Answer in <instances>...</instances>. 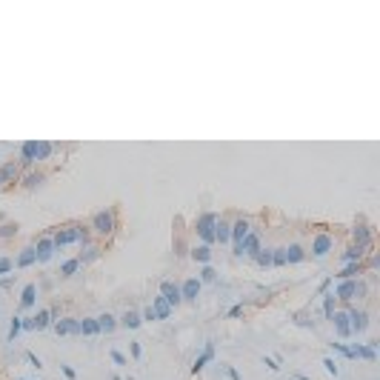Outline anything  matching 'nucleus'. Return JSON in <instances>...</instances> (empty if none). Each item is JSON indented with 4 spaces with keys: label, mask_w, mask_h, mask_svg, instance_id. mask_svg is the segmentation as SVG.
I'll list each match as a JSON object with an SVG mask.
<instances>
[{
    "label": "nucleus",
    "mask_w": 380,
    "mask_h": 380,
    "mask_svg": "<svg viewBox=\"0 0 380 380\" xmlns=\"http://www.w3.org/2000/svg\"><path fill=\"white\" fill-rule=\"evenodd\" d=\"M54 154V143L49 140H23L17 149V166H37L40 160H49Z\"/></svg>",
    "instance_id": "1"
},
{
    "label": "nucleus",
    "mask_w": 380,
    "mask_h": 380,
    "mask_svg": "<svg viewBox=\"0 0 380 380\" xmlns=\"http://www.w3.org/2000/svg\"><path fill=\"white\" fill-rule=\"evenodd\" d=\"M51 243L54 249H66V246H89L92 243V231L89 226H83V223H69V226H60V229L51 234Z\"/></svg>",
    "instance_id": "2"
},
{
    "label": "nucleus",
    "mask_w": 380,
    "mask_h": 380,
    "mask_svg": "<svg viewBox=\"0 0 380 380\" xmlns=\"http://www.w3.org/2000/svg\"><path fill=\"white\" fill-rule=\"evenodd\" d=\"M89 229L95 231V234H100V237H109V234L117 229V212H115V209H103V212H95L92 223H89Z\"/></svg>",
    "instance_id": "3"
},
{
    "label": "nucleus",
    "mask_w": 380,
    "mask_h": 380,
    "mask_svg": "<svg viewBox=\"0 0 380 380\" xmlns=\"http://www.w3.org/2000/svg\"><path fill=\"white\" fill-rule=\"evenodd\" d=\"M215 223H217L215 212H203V215H198V220H195V231H198L203 246H212V243H215Z\"/></svg>",
    "instance_id": "4"
},
{
    "label": "nucleus",
    "mask_w": 380,
    "mask_h": 380,
    "mask_svg": "<svg viewBox=\"0 0 380 380\" xmlns=\"http://www.w3.org/2000/svg\"><path fill=\"white\" fill-rule=\"evenodd\" d=\"M260 249H263V246H260V231L252 229L246 237H243V243H240V246H231V252H234L237 257H243V254H246V257H254Z\"/></svg>",
    "instance_id": "5"
},
{
    "label": "nucleus",
    "mask_w": 380,
    "mask_h": 380,
    "mask_svg": "<svg viewBox=\"0 0 380 380\" xmlns=\"http://www.w3.org/2000/svg\"><path fill=\"white\" fill-rule=\"evenodd\" d=\"M51 323H54L51 312L49 309H40V312L32 314V317H23V331H43V329H49Z\"/></svg>",
    "instance_id": "6"
},
{
    "label": "nucleus",
    "mask_w": 380,
    "mask_h": 380,
    "mask_svg": "<svg viewBox=\"0 0 380 380\" xmlns=\"http://www.w3.org/2000/svg\"><path fill=\"white\" fill-rule=\"evenodd\" d=\"M372 317L366 309H349V326H352V337H360L366 329H369Z\"/></svg>",
    "instance_id": "7"
},
{
    "label": "nucleus",
    "mask_w": 380,
    "mask_h": 380,
    "mask_svg": "<svg viewBox=\"0 0 380 380\" xmlns=\"http://www.w3.org/2000/svg\"><path fill=\"white\" fill-rule=\"evenodd\" d=\"M372 243H375V237H372V229L366 226V223H357L355 229H352V246L363 249L366 254L372 252Z\"/></svg>",
    "instance_id": "8"
},
{
    "label": "nucleus",
    "mask_w": 380,
    "mask_h": 380,
    "mask_svg": "<svg viewBox=\"0 0 380 380\" xmlns=\"http://www.w3.org/2000/svg\"><path fill=\"white\" fill-rule=\"evenodd\" d=\"M378 340H369V343H352V357L355 360H369V363H375L378 360Z\"/></svg>",
    "instance_id": "9"
},
{
    "label": "nucleus",
    "mask_w": 380,
    "mask_h": 380,
    "mask_svg": "<svg viewBox=\"0 0 380 380\" xmlns=\"http://www.w3.org/2000/svg\"><path fill=\"white\" fill-rule=\"evenodd\" d=\"M157 295H160V298L172 306V312H175V309L183 303V298H180V283H175V280H163V283H160V292H157Z\"/></svg>",
    "instance_id": "10"
},
{
    "label": "nucleus",
    "mask_w": 380,
    "mask_h": 380,
    "mask_svg": "<svg viewBox=\"0 0 380 380\" xmlns=\"http://www.w3.org/2000/svg\"><path fill=\"white\" fill-rule=\"evenodd\" d=\"M331 326H334V334H337L340 340L352 337V326H349V309H334V314H331Z\"/></svg>",
    "instance_id": "11"
},
{
    "label": "nucleus",
    "mask_w": 380,
    "mask_h": 380,
    "mask_svg": "<svg viewBox=\"0 0 380 380\" xmlns=\"http://www.w3.org/2000/svg\"><path fill=\"white\" fill-rule=\"evenodd\" d=\"M51 329L57 337H66V334H80V317H57L51 323Z\"/></svg>",
    "instance_id": "12"
},
{
    "label": "nucleus",
    "mask_w": 380,
    "mask_h": 380,
    "mask_svg": "<svg viewBox=\"0 0 380 380\" xmlns=\"http://www.w3.org/2000/svg\"><path fill=\"white\" fill-rule=\"evenodd\" d=\"M331 249H334V237H331L329 231H317L312 240V254L314 257H326Z\"/></svg>",
    "instance_id": "13"
},
{
    "label": "nucleus",
    "mask_w": 380,
    "mask_h": 380,
    "mask_svg": "<svg viewBox=\"0 0 380 380\" xmlns=\"http://www.w3.org/2000/svg\"><path fill=\"white\" fill-rule=\"evenodd\" d=\"M34 254H37V263H49L51 257H54V243H51V237H34Z\"/></svg>",
    "instance_id": "14"
},
{
    "label": "nucleus",
    "mask_w": 380,
    "mask_h": 380,
    "mask_svg": "<svg viewBox=\"0 0 380 380\" xmlns=\"http://www.w3.org/2000/svg\"><path fill=\"white\" fill-rule=\"evenodd\" d=\"M212 360H215V340H206V343H203V352H200L198 357H195V363H192V375H200Z\"/></svg>",
    "instance_id": "15"
},
{
    "label": "nucleus",
    "mask_w": 380,
    "mask_h": 380,
    "mask_svg": "<svg viewBox=\"0 0 380 380\" xmlns=\"http://www.w3.org/2000/svg\"><path fill=\"white\" fill-rule=\"evenodd\" d=\"M334 300H343V303H352V300L357 298V280H337L334 286Z\"/></svg>",
    "instance_id": "16"
},
{
    "label": "nucleus",
    "mask_w": 380,
    "mask_h": 380,
    "mask_svg": "<svg viewBox=\"0 0 380 380\" xmlns=\"http://www.w3.org/2000/svg\"><path fill=\"white\" fill-rule=\"evenodd\" d=\"M200 289H203V283H200L198 278H186V280L180 283V298H183V303H198Z\"/></svg>",
    "instance_id": "17"
},
{
    "label": "nucleus",
    "mask_w": 380,
    "mask_h": 380,
    "mask_svg": "<svg viewBox=\"0 0 380 380\" xmlns=\"http://www.w3.org/2000/svg\"><path fill=\"white\" fill-rule=\"evenodd\" d=\"M249 231H252V220H246V217H237V220L231 223V246H240V243H243V237H246Z\"/></svg>",
    "instance_id": "18"
},
{
    "label": "nucleus",
    "mask_w": 380,
    "mask_h": 380,
    "mask_svg": "<svg viewBox=\"0 0 380 380\" xmlns=\"http://www.w3.org/2000/svg\"><path fill=\"white\" fill-rule=\"evenodd\" d=\"M363 275H366V266H363V260H360V263H346L334 278H337V280H357V278H363Z\"/></svg>",
    "instance_id": "19"
},
{
    "label": "nucleus",
    "mask_w": 380,
    "mask_h": 380,
    "mask_svg": "<svg viewBox=\"0 0 380 380\" xmlns=\"http://www.w3.org/2000/svg\"><path fill=\"white\" fill-rule=\"evenodd\" d=\"M83 252L77 254V260H80V266H89L95 263V260H100V254H103V249L98 246V243H89V246H80Z\"/></svg>",
    "instance_id": "20"
},
{
    "label": "nucleus",
    "mask_w": 380,
    "mask_h": 380,
    "mask_svg": "<svg viewBox=\"0 0 380 380\" xmlns=\"http://www.w3.org/2000/svg\"><path fill=\"white\" fill-rule=\"evenodd\" d=\"M17 177H20V166L12 160V163H6V166H0V189L3 186H9V183H15Z\"/></svg>",
    "instance_id": "21"
},
{
    "label": "nucleus",
    "mask_w": 380,
    "mask_h": 380,
    "mask_svg": "<svg viewBox=\"0 0 380 380\" xmlns=\"http://www.w3.org/2000/svg\"><path fill=\"white\" fill-rule=\"evenodd\" d=\"M215 243H231V223H226L223 217H217V223H215Z\"/></svg>",
    "instance_id": "22"
},
{
    "label": "nucleus",
    "mask_w": 380,
    "mask_h": 380,
    "mask_svg": "<svg viewBox=\"0 0 380 380\" xmlns=\"http://www.w3.org/2000/svg\"><path fill=\"white\" fill-rule=\"evenodd\" d=\"M117 326H123V329H129V331L140 329V326H143V320H140V312L129 309V312L123 314V317H117Z\"/></svg>",
    "instance_id": "23"
},
{
    "label": "nucleus",
    "mask_w": 380,
    "mask_h": 380,
    "mask_svg": "<svg viewBox=\"0 0 380 380\" xmlns=\"http://www.w3.org/2000/svg\"><path fill=\"white\" fill-rule=\"evenodd\" d=\"M189 257L195 260V263H200V266H206V263H212V246H192L189 249Z\"/></svg>",
    "instance_id": "24"
},
{
    "label": "nucleus",
    "mask_w": 380,
    "mask_h": 380,
    "mask_svg": "<svg viewBox=\"0 0 380 380\" xmlns=\"http://www.w3.org/2000/svg\"><path fill=\"white\" fill-rule=\"evenodd\" d=\"M34 303H37V286L26 283L23 292H20V309H34Z\"/></svg>",
    "instance_id": "25"
},
{
    "label": "nucleus",
    "mask_w": 380,
    "mask_h": 380,
    "mask_svg": "<svg viewBox=\"0 0 380 380\" xmlns=\"http://www.w3.org/2000/svg\"><path fill=\"white\" fill-rule=\"evenodd\" d=\"M152 312H154L157 320H169V317H172V306H169L160 295H154V298H152Z\"/></svg>",
    "instance_id": "26"
},
{
    "label": "nucleus",
    "mask_w": 380,
    "mask_h": 380,
    "mask_svg": "<svg viewBox=\"0 0 380 380\" xmlns=\"http://www.w3.org/2000/svg\"><path fill=\"white\" fill-rule=\"evenodd\" d=\"M34 263H37L34 246H23V249H20V254H17L15 266H17V269H29V266H34Z\"/></svg>",
    "instance_id": "27"
},
{
    "label": "nucleus",
    "mask_w": 380,
    "mask_h": 380,
    "mask_svg": "<svg viewBox=\"0 0 380 380\" xmlns=\"http://www.w3.org/2000/svg\"><path fill=\"white\" fill-rule=\"evenodd\" d=\"M306 260V252L300 243H289L286 246V266H295V263H303Z\"/></svg>",
    "instance_id": "28"
},
{
    "label": "nucleus",
    "mask_w": 380,
    "mask_h": 380,
    "mask_svg": "<svg viewBox=\"0 0 380 380\" xmlns=\"http://www.w3.org/2000/svg\"><path fill=\"white\" fill-rule=\"evenodd\" d=\"M95 320H98L100 334H112V331L117 329V317H115V314H109V312H103L100 317H95Z\"/></svg>",
    "instance_id": "29"
},
{
    "label": "nucleus",
    "mask_w": 380,
    "mask_h": 380,
    "mask_svg": "<svg viewBox=\"0 0 380 380\" xmlns=\"http://www.w3.org/2000/svg\"><path fill=\"white\" fill-rule=\"evenodd\" d=\"M46 180V175H43V172H26V175H20V186H23V189H34V186H40V183Z\"/></svg>",
    "instance_id": "30"
},
{
    "label": "nucleus",
    "mask_w": 380,
    "mask_h": 380,
    "mask_svg": "<svg viewBox=\"0 0 380 380\" xmlns=\"http://www.w3.org/2000/svg\"><path fill=\"white\" fill-rule=\"evenodd\" d=\"M340 260H343V266L346 263H360V260H366V252L357 246H346V252L340 254Z\"/></svg>",
    "instance_id": "31"
},
{
    "label": "nucleus",
    "mask_w": 380,
    "mask_h": 380,
    "mask_svg": "<svg viewBox=\"0 0 380 380\" xmlns=\"http://www.w3.org/2000/svg\"><path fill=\"white\" fill-rule=\"evenodd\" d=\"M80 334H83V337H98V334H100L98 320H95V317H83V320H80Z\"/></svg>",
    "instance_id": "32"
},
{
    "label": "nucleus",
    "mask_w": 380,
    "mask_h": 380,
    "mask_svg": "<svg viewBox=\"0 0 380 380\" xmlns=\"http://www.w3.org/2000/svg\"><path fill=\"white\" fill-rule=\"evenodd\" d=\"M80 272V260L77 257H72V260H66V263L60 266V278H72V275H77Z\"/></svg>",
    "instance_id": "33"
},
{
    "label": "nucleus",
    "mask_w": 380,
    "mask_h": 380,
    "mask_svg": "<svg viewBox=\"0 0 380 380\" xmlns=\"http://www.w3.org/2000/svg\"><path fill=\"white\" fill-rule=\"evenodd\" d=\"M20 226H17L15 220H9V223H0V240H9V237H15Z\"/></svg>",
    "instance_id": "34"
},
{
    "label": "nucleus",
    "mask_w": 380,
    "mask_h": 380,
    "mask_svg": "<svg viewBox=\"0 0 380 380\" xmlns=\"http://www.w3.org/2000/svg\"><path fill=\"white\" fill-rule=\"evenodd\" d=\"M254 263L260 266V269H272V249H260L254 254Z\"/></svg>",
    "instance_id": "35"
},
{
    "label": "nucleus",
    "mask_w": 380,
    "mask_h": 380,
    "mask_svg": "<svg viewBox=\"0 0 380 380\" xmlns=\"http://www.w3.org/2000/svg\"><path fill=\"white\" fill-rule=\"evenodd\" d=\"M20 331H23V317H17V314H15V317H12V323H9V343H15Z\"/></svg>",
    "instance_id": "36"
},
{
    "label": "nucleus",
    "mask_w": 380,
    "mask_h": 380,
    "mask_svg": "<svg viewBox=\"0 0 380 380\" xmlns=\"http://www.w3.org/2000/svg\"><path fill=\"white\" fill-rule=\"evenodd\" d=\"M200 283H215L217 280V272H215V266L212 263H206L203 269H200V278H198Z\"/></svg>",
    "instance_id": "37"
},
{
    "label": "nucleus",
    "mask_w": 380,
    "mask_h": 380,
    "mask_svg": "<svg viewBox=\"0 0 380 380\" xmlns=\"http://www.w3.org/2000/svg\"><path fill=\"white\" fill-rule=\"evenodd\" d=\"M334 303H337L334 295L326 292V295H323V314H326V320H331V314H334Z\"/></svg>",
    "instance_id": "38"
},
{
    "label": "nucleus",
    "mask_w": 380,
    "mask_h": 380,
    "mask_svg": "<svg viewBox=\"0 0 380 380\" xmlns=\"http://www.w3.org/2000/svg\"><path fill=\"white\" fill-rule=\"evenodd\" d=\"M12 272H15V260L6 257V254H0V278H6V275H12Z\"/></svg>",
    "instance_id": "39"
},
{
    "label": "nucleus",
    "mask_w": 380,
    "mask_h": 380,
    "mask_svg": "<svg viewBox=\"0 0 380 380\" xmlns=\"http://www.w3.org/2000/svg\"><path fill=\"white\" fill-rule=\"evenodd\" d=\"M272 266H286V246L272 249Z\"/></svg>",
    "instance_id": "40"
},
{
    "label": "nucleus",
    "mask_w": 380,
    "mask_h": 380,
    "mask_svg": "<svg viewBox=\"0 0 380 380\" xmlns=\"http://www.w3.org/2000/svg\"><path fill=\"white\" fill-rule=\"evenodd\" d=\"M323 369H326V375H331V378L340 375V366L334 363V357H323Z\"/></svg>",
    "instance_id": "41"
},
{
    "label": "nucleus",
    "mask_w": 380,
    "mask_h": 380,
    "mask_svg": "<svg viewBox=\"0 0 380 380\" xmlns=\"http://www.w3.org/2000/svg\"><path fill=\"white\" fill-rule=\"evenodd\" d=\"M217 372H223L229 380H240V372H237L234 366H229V363H220V366H217Z\"/></svg>",
    "instance_id": "42"
},
{
    "label": "nucleus",
    "mask_w": 380,
    "mask_h": 380,
    "mask_svg": "<svg viewBox=\"0 0 380 380\" xmlns=\"http://www.w3.org/2000/svg\"><path fill=\"white\" fill-rule=\"evenodd\" d=\"M109 357H112V363H115V366H129L126 355H123V352H117V349H112V352H109Z\"/></svg>",
    "instance_id": "43"
},
{
    "label": "nucleus",
    "mask_w": 380,
    "mask_h": 380,
    "mask_svg": "<svg viewBox=\"0 0 380 380\" xmlns=\"http://www.w3.org/2000/svg\"><path fill=\"white\" fill-rule=\"evenodd\" d=\"M331 349H334L337 355H343V357H349V360H355V357H352V349H349L346 343H331Z\"/></svg>",
    "instance_id": "44"
},
{
    "label": "nucleus",
    "mask_w": 380,
    "mask_h": 380,
    "mask_svg": "<svg viewBox=\"0 0 380 380\" xmlns=\"http://www.w3.org/2000/svg\"><path fill=\"white\" fill-rule=\"evenodd\" d=\"M366 295H369V283H366L363 278H357V298L355 300H363Z\"/></svg>",
    "instance_id": "45"
},
{
    "label": "nucleus",
    "mask_w": 380,
    "mask_h": 380,
    "mask_svg": "<svg viewBox=\"0 0 380 380\" xmlns=\"http://www.w3.org/2000/svg\"><path fill=\"white\" fill-rule=\"evenodd\" d=\"M26 360H29V366H32V369H43V360H40L34 352H26Z\"/></svg>",
    "instance_id": "46"
},
{
    "label": "nucleus",
    "mask_w": 380,
    "mask_h": 380,
    "mask_svg": "<svg viewBox=\"0 0 380 380\" xmlns=\"http://www.w3.org/2000/svg\"><path fill=\"white\" fill-rule=\"evenodd\" d=\"M243 314V303H237V306H231L229 312H226V320H234V317H240Z\"/></svg>",
    "instance_id": "47"
},
{
    "label": "nucleus",
    "mask_w": 380,
    "mask_h": 380,
    "mask_svg": "<svg viewBox=\"0 0 380 380\" xmlns=\"http://www.w3.org/2000/svg\"><path fill=\"white\" fill-rule=\"evenodd\" d=\"M263 366L269 369V372H278V369H280V363H278L275 357H266V355H263Z\"/></svg>",
    "instance_id": "48"
},
{
    "label": "nucleus",
    "mask_w": 380,
    "mask_h": 380,
    "mask_svg": "<svg viewBox=\"0 0 380 380\" xmlns=\"http://www.w3.org/2000/svg\"><path fill=\"white\" fill-rule=\"evenodd\" d=\"M140 320H143V323H152V320H157V317H154V312H152V306H146V309L140 312Z\"/></svg>",
    "instance_id": "49"
},
{
    "label": "nucleus",
    "mask_w": 380,
    "mask_h": 380,
    "mask_svg": "<svg viewBox=\"0 0 380 380\" xmlns=\"http://www.w3.org/2000/svg\"><path fill=\"white\" fill-rule=\"evenodd\" d=\"M60 372H63V378L66 380H77V372H75L72 366H60Z\"/></svg>",
    "instance_id": "50"
},
{
    "label": "nucleus",
    "mask_w": 380,
    "mask_h": 380,
    "mask_svg": "<svg viewBox=\"0 0 380 380\" xmlns=\"http://www.w3.org/2000/svg\"><path fill=\"white\" fill-rule=\"evenodd\" d=\"M129 352H132L134 360H140V355H143V346H140V343H129Z\"/></svg>",
    "instance_id": "51"
},
{
    "label": "nucleus",
    "mask_w": 380,
    "mask_h": 380,
    "mask_svg": "<svg viewBox=\"0 0 380 380\" xmlns=\"http://www.w3.org/2000/svg\"><path fill=\"white\" fill-rule=\"evenodd\" d=\"M329 289H331V278H326V280H323V283H320V286H317V295L323 298V295H326Z\"/></svg>",
    "instance_id": "52"
},
{
    "label": "nucleus",
    "mask_w": 380,
    "mask_h": 380,
    "mask_svg": "<svg viewBox=\"0 0 380 380\" xmlns=\"http://www.w3.org/2000/svg\"><path fill=\"white\" fill-rule=\"evenodd\" d=\"M15 283V275H6V278H0V289H6V286H12Z\"/></svg>",
    "instance_id": "53"
},
{
    "label": "nucleus",
    "mask_w": 380,
    "mask_h": 380,
    "mask_svg": "<svg viewBox=\"0 0 380 380\" xmlns=\"http://www.w3.org/2000/svg\"><path fill=\"white\" fill-rule=\"evenodd\" d=\"M175 249H177L175 254H186V243H183V240H175Z\"/></svg>",
    "instance_id": "54"
},
{
    "label": "nucleus",
    "mask_w": 380,
    "mask_h": 380,
    "mask_svg": "<svg viewBox=\"0 0 380 380\" xmlns=\"http://www.w3.org/2000/svg\"><path fill=\"white\" fill-rule=\"evenodd\" d=\"M295 380H312V378H306V375H300V372H298V375H295Z\"/></svg>",
    "instance_id": "55"
},
{
    "label": "nucleus",
    "mask_w": 380,
    "mask_h": 380,
    "mask_svg": "<svg viewBox=\"0 0 380 380\" xmlns=\"http://www.w3.org/2000/svg\"><path fill=\"white\" fill-rule=\"evenodd\" d=\"M109 380H123V378H120V375H112V378H109Z\"/></svg>",
    "instance_id": "56"
},
{
    "label": "nucleus",
    "mask_w": 380,
    "mask_h": 380,
    "mask_svg": "<svg viewBox=\"0 0 380 380\" xmlns=\"http://www.w3.org/2000/svg\"><path fill=\"white\" fill-rule=\"evenodd\" d=\"M17 380H26V378H17Z\"/></svg>",
    "instance_id": "57"
}]
</instances>
